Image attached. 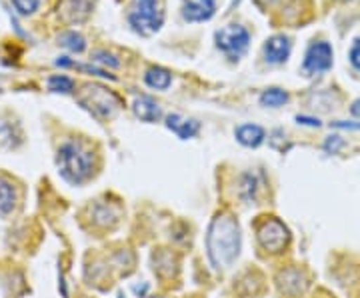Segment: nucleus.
Here are the masks:
<instances>
[{"mask_svg": "<svg viewBox=\"0 0 360 298\" xmlns=\"http://www.w3.org/2000/svg\"><path fill=\"white\" fill-rule=\"evenodd\" d=\"M206 250L214 268H229L240 254V226L231 214H219L206 234Z\"/></svg>", "mask_w": 360, "mask_h": 298, "instance_id": "obj_1", "label": "nucleus"}, {"mask_svg": "<svg viewBox=\"0 0 360 298\" xmlns=\"http://www.w3.org/2000/svg\"><path fill=\"white\" fill-rule=\"evenodd\" d=\"M56 164L60 174L66 181L72 184H80V182L89 181L92 176V155L82 146L80 143H65L58 148V156H56Z\"/></svg>", "mask_w": 360, "mask_h": 298, "instance_id": "obj_2", "label": "nucleus"}, {"mask_svg": "<svg viewBox=\"0 0 360 298\" xmlns=\"http://www.w3.org/2000/svg\"><path fill=\"white\" fill-rule=\"evenodd\" d=\"M165 20V13L160 6V0H136L129 14L130 26L139 34H153L156 32Z\"/></svg>", "mask_w": 360, "mask_h": 298, "instance_id": "obj_3", "label": "nucleus"}, {"mask_svg": "<svg viewBox=\"0 0 360 298\" xmlns=\"http://www.w3.org/2000/svg\"><path fill=\"white\" fill-rule=\"evenodd\" d=\"M217 40V46L220 51L224 52L231 60H238L248 48V42H250V34L245 26L240 25H231L220 28L219 32L214 34Z\"/></svg>", "mask_w": 360, "mask_h": 298, "instance_id": "obj_4", "label": "nucleus"}, {"mask_svg": "<svg viewBox=\"0 0 360 298\" xmlns=\"http://www.w3.org/2000/svg\"><path fill=\"white\" fill-rule=\"evenodd\" d=\"M257 238L262 250H266L270 254H278V252H283L284 248L288 247L290 231L278 219H269V221H264L258 226Z\"/></svg>", "mask_w": 360, "mask_h": 298, "instance_id": "obj_5", "label": "nucleus"}, {"mask_svg": "<svg viewBox=\"0 0 360 298\" xmlns=\"http://www.w3.org/2000/svg\"><path fill=\"white\" fill-rule=\"evenodd\" d=\"M333 46L328 42H314L310 44L309 51L304 54V63H302V70L314 77V74H322L326 70H330L333 66Z\"/></svg>", "mask_w": 360, "mask_h": 298, "instance_id": "obj_6", "label": "nucleus"}, {"mask_svg": "<svg viewBox=\"0 0 360 298\" xmlns=\"http://www.w3.org/2000/svg\"><path fill=\"white\" fill-rule=\"evenodd\" d=\"M90 94V101H82L84 104H89L90 110H94L98 117L103 118H110L115 117V112L120 108V101L116 98L112 92L104 91V89H98V86H94V89H89Z\"/></svg>", "mask_w": 360, "mask_h": 298, "instance_id": "obj_7", "label": "nucleus"}, {"mask_svg": "<svg viewBox=\"0 0 360 298\" xmlns=\"http://www.w3.org/2000/svg\"><path fill=\"white\" fill-rule=\"evenodd\" d=\"M217 11L214 0H184L182 2V16L188 22H205L212 18Z\"/></svg>", "mask_w": 360, "mask_h": 298, "instance_id": "obj_8", "label": "nucleus"}, {"mask_svg": "<svg viewBox=\"0 0 360 298\" xmlns=\"http://www.w3.org/2000/svg\"><path fill=\"white\" fill-rule=\"evenodd\" d=\"M264 60L270 65H281L286 63L288 56H290V40L283 37V34H276V37H270L264 42Z\"/></svg>", "mask_w": 360, "mask_h": 298, "instance_id": "obj_9", "label": "nucleus"}, {"mask_svg": "<svg viewBox=\"0 0 360 298\" xmlns=\"http://www.w3.org/2000/svg\"><path fill=\"white\" fill-rule=\"evenodd\" d=\"M278 288H281L283 294L298 297L307 288V278L298 268H286V271L278 274Z\"/></svg>", "mask_w": 360, "mask_h": 298, "instance_id": "obj_10", "label": "nucleus"}, {"mask_svg": "<svg viewBox=\"0 0 360 298\" xmlns=\"http://www.w3.org/2000/svg\"><path fill=\"white\" fill-rule=\"evenodd\" d=\"M153 268L160 278H172L179 273V260L168 250H158L153 254Z\"/></svg>", "mask_w": 360, "mask_h": 298, "instance_id": "obj_11", "label": "nucleus"}, {"mask_svg": "<svg viewBox=\"0 0 360 298\" xmlns=\"http://www.w3.org/2000/svg\"><path fill=\"white\" fill-rule=\"evenodd\" d=\"M167 127L172 130L179 138H182V141L193 138L194 134L198 132V129H200V124H198L196 120L180 117V115H170V117L167 118Z\"/></svg>", "mask_w": 360, "mask_h": 298, "instance_id": "obj_12", "label": "nucleus"}, {"mask_svg": "<svg viewBox=\"0 0 360 298\" xmlns=\"http://www.w3.org/2000/svg\"><path fill=\"white\" fill-rule=\"evenodd\" d=\"M132 110H134L136 118H141L144 122H156L158 118L162 117L160 106H158L156 101H153L150 96H141V98H136L134 104H132Z\"/></svg>", "mask_w": 360, "mask_h": 298, "instance_id": "obj_13", "label": "nucleus"}, {"mask_svg": "<svg viewBox=\"0 0 360 298\" xmlns=\"http://www.w3.org/2000/svg\"><path fill=\"white\" fill-rule=\"evenodd\" d=\"M236 141L248 148H257L264 141V129L258 124H243L236 129Z\"/></svg>", "mask_w": 360, "mask_h": 298, "instance_id": "obj_14", "label": "nucleus"}, {"mask_svg": "<svg viewBox=\"0 0 360 298\" xmlns=\"http://www.w3.org/2000/svg\"><path fill=\"white\" fill-rule=\"evenodd\" d=\"M144 82H146L150 89H156V91H167L168 86H170V82H172V77H170V72L165 70V68H160V66H153V68H148V70H146V74H144Z\"/></svg>", "mask_w": 360, "mask_h": 298, "instance_id": "obj_15", "label": "nucleus"}, {"mask_svg": "<svg viewBox=\"0 0 360 298\" xmlns=\"http://www.w3.org/2000/svg\"><path fill=\"white\" fill-rule=\"evenodd\" d=\"M16 195L11 182L0 176V216H6L8 212H13Z\"/></svg>", "mask_w": 360, "mask_h": 298, "instance_id": "obj_16", "label": "nucleus"}, {"mask_svg": "<svg viewBox=\"0 0 360 298\" xmlns=\"http://www.w3.org/2000/svg\"><path fill=\"white\" fill-rule=\"evenodd\" d=\"M258 188H260V176H258V174H252V172H248V174L243 176V181H240V188H238L240 198L246 200V202H252V200L257 198Z\"/></svg>", "mask_w": 360, "mask_h": 298, "instance_id": "obj_17", "label": "nucleus"}, {"mask_svg": "<svg viewBox=\"0 0 360 298\" xmlns=\"http://www.w3.org/2000/svg\"><path fill=\"white\" fill-rule=\"evenodd\" d=\"M288 101V94L281 89H269L260 94V104L262 106H270V108H278Z\"/></svg>", "mask_w": 360, "mask_h": 298, "instance_id": "obj_18", "label": "nucleus"}, {"mask_svg": "<svg viewBox=\"0 0 360 298\" xmlns=\"http://www.w3.org/2000/svg\"><path fill=\"white\" fill-rule=\"evenodd\" d=\"M94 221L103 224V226H110V224H115L118 221V212H115L112 208L106 207V205H98L94 208Z\"/></svg>", "mask_w": 360, "mask_h": 298, "instance_id": "obj_19", "label": "nucleus"}, {"mask_svg": "<svg viewBox=\"0 0 360 298\" xmlns=\"http://www.w3.org/2000/svg\"><path fill=\"white\" fill-rule=\"evenodd\" d=\"M60 44L75 52H82L84 51V46H86L84 39H82L80 34H77V32H65V34L60 37Z\"/></svg>", "mask_w": 360, "mask_h": 298, "instance_id": "obj_20", "label": "nucleus"}, {"mask_svg": "<svg viewBox=\"0 0 360 298\" xmlns=\"http://www.w3.org/2000/svg\"><path fill=\"white\" fill-rule=\"evenodd\" d=\"M49 86H51V91L54 92H70L72 91V86H75V82L70 80L68 77H52L49 80Z\"/></svg>", "mask_w": 360, "mask_h": 298, "instance_id": "obj_21", "label": "nucleus"}, {"mask_svg": "<svg viewBox=\"0 0 360 298\" xmlns=\"http://www.w3.org/2000/svg\"><path fill=\"white\" fill-rule=\"evenodd\" d=\"M13 4L20 14H32L39 8V0H13Z\"/></svg>", "mask_w": 360, "mask_h": 298, "instance_id": "obj_22", "label": "nucleus"}, {"mask_svg": "<svg viewBox=\"0 0 360 298\" xmlns=\"http://www.w3.org/2000/svg\"><path fill=\"white\" fill-rule=\"evenodd\" d=\"M94 60H98V63H103V65H108L110 68H116V66L120 65L118 60H116L115 54H110V52H104V51H98L94 54Z\"/></svg>", "mask_w": 360, "mask_h": 298, "instance_id": "obj_23", "label": "nucleus"}, {"mask_svg": "<svg viewBox=\"0 0 360 298\" xmlns=\"http://www.w3.org/2000/svg\"><path fill=\"white\" fill-rule=\"evenodd\" d=\"M350 63L352 66L360 70V37L354 40V44H352V48H350Z\"/></svg>", "mask_w": 360, "mask_h": 298, "instance_id": "obj_24", "label": "nucleus"}, {"mask_svg": "<svg viewBox=\"0 0 360 298\" xmlns=\"http://www.w3.org/2000/svg\"><path fill=\"white\" fill-rule=\"evenodd\" d=\"M298 122H302V124H309V127H319L321 122H319V118L314 120V118H307V117H296Z\"/></svg>", "mask_w": 360, "mask_h": 298, "instance_id": "obj_25", "label": "nucleus"}, {"mask_svg": "<svg viewBox=\"0 0 360 298\" xmlns=\"http://www.w3.org/2000/svg\"><path fill=\"white\" fill-rule=\"evenodd\" d=\"M333 138H335V141H328V143H326V150H333V153H336V148L342 144V141H338L340 136H333Z\"/></svg>", "mask_w": 360, "mask_h": 298, "instance_id": "obj_26", "label": "nucleus"}, {"mask_svg": "<svg viewBox=\"0 0 360 298\" xmlns=\"http://www.w3.org/2000/svg\"><path fill=\"white\" fill-rule=\"evenodd\" d=\"M336 129H360V124H352V122H333Z\"/></svg>", "mask_w": 360, "mask_h": 298, "instance_id": "obj_27", "label": "nucleus"}, {"mask_svg": "<svg viewBox=\"0 0 360 298\" xmlns=\"http://www.w3.org/2000/svg\"><path fill=\"white\" fill-rule=\"evenodd\" d=\"M350 112H352V117L360 118V98L356 101V103L352 104V106H350Z\"/></svg>", "mask_w": 360, "mask_h": 298, "instance_id": "obj_28", "label": "nucleus"}]
</instances>
